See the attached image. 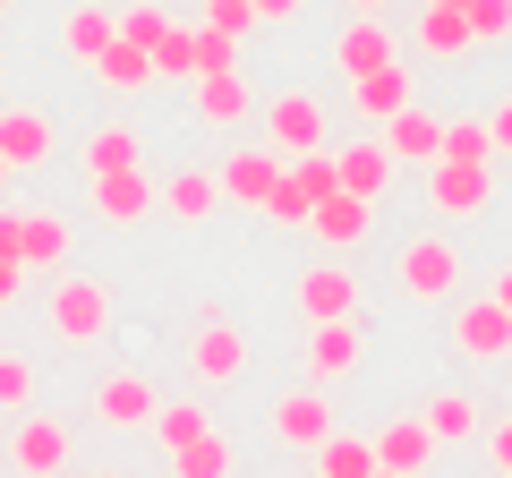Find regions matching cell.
<instances>
[{
  "label": "cell",
  "instance_id": "obj_1",
  "mask_svg": "<svg viewBox=\"0 0 512 478\" xmlns=\"http://www.w3.org/2000/svg\"><path fill=\"white\" fill-rule=\"evenodd\" d=\"M43 316H52V342L60 350H94L111 333V282L103 274H52Z\"/></svg>",
  "mask_w": 512,
  "mask_h": 478
},
{
  "label": "cell",
  "instance_id": "obj_2",
  "mask_svg": "<svg viewBox=\"0 0 512 478\" xmlns=\"http://www.w3.org/2000/svg\"><path fill=\"white\" fill-rule=\"evenodd\" d=\"M461 248L444 231H419V239H402L393 248V282H402V299H419V308H436V299H453L461 291Z\"/></svg>",
  "mask_w": 512,
  "mask_h": 478
},
{
  "label": "cell",
  "instance_id": "obj_3",
  "mask_svg": "<svg viewBox=\"0 0 512 478\" xmlns=\"http://www.w3.org/2000/svg\"><path fill=\"white\" fill-rule=\"evenodd\" d=\"M325 129H333L325 94H308V86L265 94V146H274L282 163H299V154H325Z\"/></svg>",
  "mask_w": 512,
  "mask_h": 478
},
{
  "label": "cell",
  "instance_id": "obj_4",
  "mask_svg": "<svg viewBox=\"0 0 512 478\" xmlns=\"http://www.w3.org/2000/svg\"><path fill=\"white\" fill-rule=\"evenodd\" d=\"M291 308L308 316V325H350V316L367 308V282L350 274L342 257H325V265H308V274L291 282Z\"/></svg>",
  "mask_w": 512,
  "mask_h": 478
},
{
  "label": "cell",
  "instance_id": "obj_5",
  "mask_svg": "<svg viewBox=\"0 0 512 478\" xmlns=\"http://www.w3.org/2000/svg\"><path fill=\"white\" fill-rule=\"evenodd\" d=\"M495 205V163H427V214L444 222H478Z\"/></svg>",
  "mask_w": 512,
  "mask_h": 478
},
{
  "label": "cell",
  "instance_id": "obj_6",
  "mask_svg": "<svg viewBox=\"0 0 512 478\" xmlns=\"http://www.w3.org/2000/svg\"><path fill=\"white\" fill-rule=\"evenodd\" d=\"M333 146L325 154H299V163H282V180H274V197H265V222H282V231H299V222L316 214V205L333 197Z\"/></svg>",
  "mask_w": 512,
  "mask_h": 478
},
{
  "label": "cell",
  "instance_id": "obj_7",
  "mask_svg": "<svg viewBox=\"0 0 512 478\" xmlns=\"http://www.w3.org/2000/svg\"><path fill=\"white\" fill-rule=\"evenodd\" d=\"M188 376H197V385H239V376H248V333H239L222 308H205V316H197V342H188Z\"/></svg>",
  "mask_w": 512,
  "mask_h": 478
},
{
  "label": "cell",
  "instance_id": "obj_8",
  "mask_svg": "<svg viewBox=\"0 0 512 478\" xmlns=\"http://www.w3.org/2000/svg\"><path fill=\"white\" fill-rule=\"evenodd\" d=\"M333 436H342V427H333V393L325 385H291L274 402V444H291V453H325Z\"/></svg>",
  "mask_w": 512,
  "mask_h": 478
},
{
  "label": "cell",
  "instance_id": "obj_9",
  "mask_svg": "<svg viewBox=\"0 0 512 478\" xmlns=\"http://www.w3.org/2000/svg\"><path fill=\"white\" fill-rule=\"evenodd\" d=\"M333 69H342V86H359V77H384L402 69V35L384 18H350L342 35H333Z\"/></svg>",
  "mask_w": 512,
  "mask_h": 478
},
{
  "label": "cell",
  "instance_id": "obj_10",
  "mask_svg": "<svg viewBox=\"0 0 512 478\" xmlns=\"http://www.w3.org/2000/svg\"><path fill=\"white\" fill-rule=\"evenodd\" d=\"M9 461H18V478H60L69 470V419L26 410V419L9 427Z\"/></svg>",
  "mask_w": 512,
  "mask_h": 478
},
{
  "label": "cell",
  "instance_id": "obj_11",
  "mask_svg": "<svg viewBox=\"0 0 512 478\" xmlns=\"http://www.w3.org/2000/svg\"><path fill=\"white\" fill-rule=\"evenodd\" d=\"M393 154H384V137H350V146H333V180H342V197H359V205H384L393 197Z\"/></svg>",
  "mask_w": 512,
  "mask_h": 478
},
{
  "label": "cell",
  "instance_id": "obj_12",
  "mask_svg": "<svg viewBox=\"0 0 512 478\" xmlns=\"http://www.w3.org/2000/svg\"><path fill=\"white\" fill-rule=\"evenodd\" d=\"M69 248H77V222L52 214V205H26V222H18V265L26 274H69Z\"/></svg>",
  "mask_w": 512,
  "mask_h": 478
},
{
  "label": "cell",
  "instance_id": "obj_13",
  "mask_svg": "<svg viewBox=\"0 0 512 478\" xmlns=\"http://www.w3.org/2000/svg\"><path fill=\"white\" fill-rule=\"evenodd\" d=\"M52 111H35V103H0V163L9 171H43L52 163Z\"/></svg>",
  "mask_w": 512,
  "mask_h": 478
},
{
  "label": "cell",
  "instance_id": "obj_14",
  "mask_svg": "<svg viewBox=\"0 0 512 478\" xmlns=\"http://www.w3.org/2000/svg\"><path fill=\"white\" fill-rule=\"evenodd\" d=\"M214 180H222V205H256V214H265V197H274V180H282V154L265 146V137H256V146H231V163H222Z\"/></svg>",
  "mask_w": 512,
  "mask_h": 478
},
{
  "label": "cell",
  "instance_id": "obj_15",
  "mask_svg": "<svg viewBox=\"0 0 512 478\" xmlns=\"http://www.w3.org/2000/svg\"><path fill=\"white\" fill-rule=\"evenodd\" d=\"M94 427H154V410H163V393L146 385V376L137 368H120V376H103V385H94Z\"/></svg>",
  "mask_w": 512,
  "mask_h": 478
},
{
  "label": "cell",
  "instance_id": "obj_16",
  "mask_svg": "<svg viewBox=\"0 0 512 478\" xmlns=\"http://www.w3.org/2000/svg\"><path fill=\"white\" fill-rule=\"evenodd\" d=\"M453 350H461V359H478V368L512 359V316L495 308V299H470V308L453 316Z\"/></svg>",
  "mask_w": 512,
  "mask_h": 478
},
{
  "label": "cell",
  "instance_id": "obj_17",
  "mask_svg": "<svg viewBox=\"0 0 512 478\" xmlns=\"http://www.w3.org/2000/svg\"><path fill=\"white\" fill-rule=\"evenodd\" d=\"M359 359H367L359 316H350V325H308V376H316V385H342Z\"/></svg>",
  "mask_w": 512,
  "mask_h": 478
},
{
  "label": "cell",
  "instance_id": "obj_18",
  "mask_svg": "<svg viewBox=\"0 0 512 478\" xmlns=\"http://www.w3.org/2000/svg\"><path fill=\"white\" fill-rule=\"evenodd\" d=\"M410 52H419V60H444V69H453V60H470V52H478V35H470V18H461V9H427V0H419Z\"/></svg>",
  "mask_w": 512,
  "mask_h": 478
},
{
  "label": "cell",
  "instance_id": "obj_19",
  "mask_svg": "<svg viewBox=\"0 0 512 478\" xmlns=\"http://www.w3.org/2000/svg\"><path fill=\"white\" fill-rule=\"evenodd\" d=\"M427 461H436L427 419H384V427H376V470H393V478H427Z\"/></svg>",
  "mask_w": 512,
  "mask_h": 478
},
{
  "label": "cell",
  "instance_id": "obj_20",
  "mask_svg": "<svg viewBox=\"0 0 512 478\" xmlns=\"http://www.w3.org/2000/svg\"><path fill=\"white\" fill-rule=\"evenodd\" d=\"M410 103H419V69H384V77H359V86H350V111H359L367 129L402 120Z\"/></svg>",
  "mask_w": 512,
  "mask_h": 478
},
{
  "label": "cell",
  "instance_id": "obj_21",
  "mask_svg": "<svg viewBox=\"0 0 512 478\" xmlns=\"http://www.w3.org/2000/svg\"><path fill=\"white\" fill-rule=\"evenodd\" d=\"M94 188V214L111 222V231H137V222L154 214V180L146 171H111V180H86Z\"/></svg>",
  "mask_w": 512,
  "mask_h": 478
},
{
  "label": "cell",
  "instance_id": "obj_22",
  "mask_svg": "<svg viewBox=\"0 0 512 478\" xmlns=\"http://www.w3.org/2000/svg\"><path fill=\"white\" fill-rule=\"evenodd\" d=\"M111 43H120V18H111L103 0H77L69 18H60V52H69L77 69H94V60H103Z\"/></svg>",
  "mask_w": 512,
  "mask_h": 478
},
{
  "label": "cell",
  "instance_id": "obj_23",
  "mask_svg": "<svg viewBox=\"0 0 512 478\" xmlns=\"http://www.w3.org/2000/svg\"><path fill=\"white\" fill-rule=\"evenodd\" d=\"M137 154H146V129H137V120H94L86 129V180L137 171Z\"/></svg>",
  "mask_w": 512,
  "mask_h": 478
},
{
  "label": "cell",
  "instance_id": "obj_24",
  "mask_svg": "<svg viewBox=\"0 0 512 478\" xmlns=\"http://www.w3.org/2000/svg\"><path fill=\"white\" fill-rule=\"evenodd\" d=\"M308 231L325 239L333 257H350V248H359V239L376 231V205H359V197H342V188H333V197H325V205L308 214Z\"/></svg>",
  "mask_w": 512,
  "mask_h": 478
},
{
  "label": "cell",
  "instance_id": "obj_25",
  "mask_svg": "<svg viewBox=\"0 0 512 478\" xmlns=\"http://www.w3.org/2000/svg\"><path fill=\"white\" fill-rule=\"evenodd\" d=\"M248 111H256L248 69H231V77H197V120H205V129H239Z\"/></svg>",
  "mask_w": 512,
  "mask_h": 478
},
{
  "label": "cell",
  "instance_id": "obj_26",
  "mask_svg": "<svg viewBox=\"0 0 512 478\" xmlns=\"http://www.w3.org/2000/svg\"><path fill=\"white\" fill-rule=\"evenodd\" d=\"M384 154H393V163H436V146H444V120H436V111H419V103H410L402 111V120H384Z\"/></svg>",
  "mask_w": 512,
  "mask_h": 478
},
{
  "label": "cell",
  "instance_id": "obj_27",
  "mask_svg": "<svg viewBox=\"0 0 512 478\" xmlns=\"http://www.w3.org/2000/svg\"><path fill=\"white\" fill-rule=\"evenodd\" d=\"M163 205H171V222H188V231H197V222L222 214V180H214V171H171Z\"/></svg>",
  "mask_w": 512,
  "mask_h": 478
},
{
  "label": "cell",
  "instance_id": "obj_28",
  "mask_svg": "<svg viewBox=\"0 0 512 478\" xmlns=\"http://www.w3.org/2000/svg\"><path fill=\"white\" fill-rule=\"evenodd\" d=\"M197 436H214V410H205L197 393H188V402H163V410H154V444H163V461L180 453V444H197Z\"/></svg>",
  "mask_w": 512,
  "mask_h": 478
},
{
  "label": "cell",
  "instance_id": "obj_29",
  "mask_svg": "<svg viewBox=\"0 0 512 478\" xmlns=\"http://www.w3.org/2000/svg\"><path fill=\"white\" fill-rule=\"evenodd\" d=\"M436 163H495L487 111H453V120H444V146H436Z\"/></svg>",
  "mask_w": 512,
  "mask_h": 478
},
{
  "label": "cell",
  "instance_id": "obj_30",
  "mask_svg": "<svg viewBox=\"0 0 512 478\" xmlns=\"http://www.w3.org/2000/svg\"><path fill=\"white\" fill-rule=\"evenodd\" d=\"M419 419H427V436H436V444H470L478 427H487V419H478V402H470V393H436V402H427Z\"/></svg>",
  "mask_w": 512,
  "mask_h": 478
},
{
  "label": "cell",
  "instance_id": "obj_31",
  "mask_svg": "<svg viewBox=\"0 0 512 478\" xmlns=\"http://www.w3.org/2000/svg\"><path fill=\"white\" fill-rule=\"evenodd\" d=\"M231 436H222V427H214V436H197V444H180V453H171V478H231Z\"/></svg>",
  "mask_w": 512,
  "mask_h": 478
},
{
  "label": "cell",
  "instance_id": "obj_32",
  "mask_svg": "<svg viewBox=\"0 0 512 478\" xmlns=\"http://www.w3.org/2000/svg\"><path fill=\"white\" fill-rule=\"evenodd\" d=\"M94 77H103L111 94H146V86H154V60L137 52V43H111V52L94 60Z\"/></svg>",
  "mask_w": 512,
  "mask_h": 478
},
{
  "label": "cell",
  "instance_id": "obj_33",
  "mask_svg": "<svg viewBox=\"0 0 512 478\" xmlns=\"http://www.w3.org/2000/svg\"><path fill=\"white\" fill-rule=\"evenodd\" d=\"M316 478H376V436H333L316 453Z\"/></svg>",
  "mask_w": 512,
  "mask_h": 478
},
{
  "label": "cell",
  "instance_id": "obj_34",
  "mask_svg": "<svg viewBox=\"0 0 512 478\" xmlns=\"http://www.w3.org/2000/svg\"><path fill=\"white\" fill-rule=\"evenodd\" d=\"M171 26H180V18H171L163 0H128V9H120V43H137L146 60H154V43H163Z\"/></svg>",
  "mask_w": 512,
  "mask_h": 478
},
{
  "label": "cell",
  "instance_id": "obj_35",
  "mask_svg": "<svg viewBox=\"0 0 512 478\" xmlns=\"http://www.w3.org/2000/svg\"><path fill=\"white\" fill-rule=\"evenodd\" d=\"M26 402H35V359L0 350V410H26Z\"/></svg>",
  "mask_w": 512,
  "mask_h": 478
},
{
  "label": "cell",
  "instance_id": "obj_36",
  "mask_svg": "<svg viewBox=\"0 0 512 478\" xmlns=\"http://www.w3.org/2000/svg\"><path fill=\"white\" fill-rule=\"evenodd\" d=\"M188 43H197V77H231L239 69V43L214 35V26H188Z\"/></svg>",
  "mask_w": 512,
  "mask_h": 478
},
{
  "label": "cell",
  "instance_id": "obj_37",
  "mask_svg": "<svg viewBox=\"0 0 512 478\" xmlns=\"http://www.w3.org/2000/svg\"><path fill=\"white\" fill-rule=\"evenodd\" d=\"M154 77H188V86H197V43H188V26H171V35L154 43Z\"/></svg>",
  "mask_w": 512,
  "mask_h": 478
},
{
  "label": "cell",
  "instance_id": "obj_38",
  "mask_svg": "<svg viewBox=\"0 0 512 478\" xmlns=\"http://www.w3.org/2000/svg\"><path fill=\"white\" fill-rule=\"evenodd\" d=\"M461 18H470V35H478V43H512V0H470Z\"/></svg>",
  "mask_w": 512,
  "mask_h": 478
},
{
  "label": "cell",
  "instance_id": "obj_39",
  "mask_svg": "<svg viewBox=\"0 0 512 478\" xmlns=\"http://www.w3.org/2000/svg\"><path fill=\"white\" fill-rule=\"evenodd\" d=\"M487 137H495V163H512V94L487 103Z\"/></svg>",
  "mask_w": 512,
  "mask_h": 478
},
{
  "label": "cell",
  "instance_id": "obj_40",
  "mask_svg": "<svg viewBox=\"0 0 512 478\" xmlns=\"http://www.w3.org/2000/svg\"><path fill=\"white\" fill-rule=\"evenodd\" d=\"M478 436H487V461H495V478H512V410L495 427H478Z\"/></svg>",
  "mask_w": 512,
  "mask_h": 478
},
{
  "label": "cell",
  "instance_id": "obj_41",
  "mask_svg": "<svg viewBox=\"0 0 512 478\" xmlns=\"http://www.w3.org/2000/svg\"><path fill=\"white\" fill-rule=\"evenodd\" d=\"M248 9H256V26H291L308 0H248Z\"/></svg>",
  "mask_w": 512,
  "mask_h": 478
},
{
  "label": "cell",
  "instance_id": "obj_42",
  "mask_svg": "<svg viewBox=\"0 0 512 478\" xmlns=\"http://www.w3.org/2000/svg\"><path fill=\"white\" fill-rule=\"evenodd\" d=\"M18 222H26V205H0V257L18 265Z\"/></svg>",
  "mask_w": 512,
  "mask_h": 478
},
{
  "label": "cell",
  "instance_id": "obj_43",
  "mask_svg": "<svg viewBox=\"0 0 512 478\" xmlns=\"http://www.w3.org/2000/svg\"><path fill=\"white\" fill-rule=\"evenodd\" d=\"M18 291H26V265H9V257H0V308H9Z\"/></svg>",
  "mask_w": 512,
  "mask_h": 478
},
{
  "label": "cell",
  "instance_id": "obj_44",
  "mask_svg": "<svg viewBox=\"0 0 512 478\" xmlns=\"http://www.w3.org/2000/svg\"><path fill=\"white\" fill-rule=\"evenodd\" d=\"M487 299H495V308H504V316H512V257H504V265H495V291H487Z\"/></svg>",
  "mask_w": 512,
  "mask_h": 478
},
{
  "label": "cell",
  "instance_id": "obj_45",
  "mask_svg": "<svg viewBox=\"0 0 512 478\" xmlns=\"http://www.w3.org/2000/svg\"><path fill=\"white\" fill-rule=\"evenodd\" d=\"M350 18H384V9H393V0H342Z\"/></svg>",
  "mask_w": 512,
  "mask_h": 478
},
{
  "label": "cell",
  "instance_id": "obj_46",
  "mask_svg": "<svg viewBox=\"0 0 512 478\" xmlns=\"http://www.w3.org/2000/svg\"><path fill=\"white\" fill-rule=\"evenodd\" d=\"M427 9H470V0H427Z\"/></svg>",
  "mask_w": 512,
  "mask_h": 478
},
{
  "label": "cell",
  "instance_id": "obj_47",
  "mask_svg": "<svg viewBox=\"0 0 512 478\" xmlns=\"http://www.w3.org/2000/svg\"><path fill=\"white\" fill-rule=\"evenodd\" d=\"M94 478H128V470H94Z\"/></svg>",
  "mask_w": 512,
  "mask_h": 478
},
{
  "label": "cell",
  "instance_id": "obj_48",
  "mask_svg": "<svg viewBox=\"0 0 512 478\" xmlns=\"http://www.w3.org/2000/svg\"><path fill=\"white\" fill-rule=\"evenodd\" d=\"M0 188H9V163H0Z\"/></svg>",
  "mask_w": 512,
  "mask_h": 478
},
{
  "label": "cell",
  "instance_id": "obj_49",
  "mask_svg": "<svg viewBox=\"0 0 512 478\" xmlns=\"http://www.w3.org/2000/svg\"><path fill=\"white\" fill-rule=\"evenodd\" d=\"M0 9H18V0H0Z\"/></svg>",
  "mask_w": 512,
  "mask_h": 478
},
{
  "label": "cell",
  "instance_id": "obj_50",
  "mask_svg": "<svg viewBox=\"0 0 512 478\" xmlns=\"http://www.w3.org/2000/svg\"><path fill=\"white\" fill-rule=\"evenodd\" d=\"M376 478H393V470H376Z\"/></svg>",
  "mask_w": 512,
  "mask_h": 478
},
{
  "label": "cell",
  "instance_id": "obj_51",
  "mask_svg": "<svg viewBox=\"0 0 512 478\" xmlns=\"http://www.w3.org/2000/svg\"><path fill=\"white\" fill-rule=\"evenodd\" d=\"M205 9H214V0H205Z\"/></svg>",
  "mask_w": 512,
  "mask_h": 478
}]
</instances>
